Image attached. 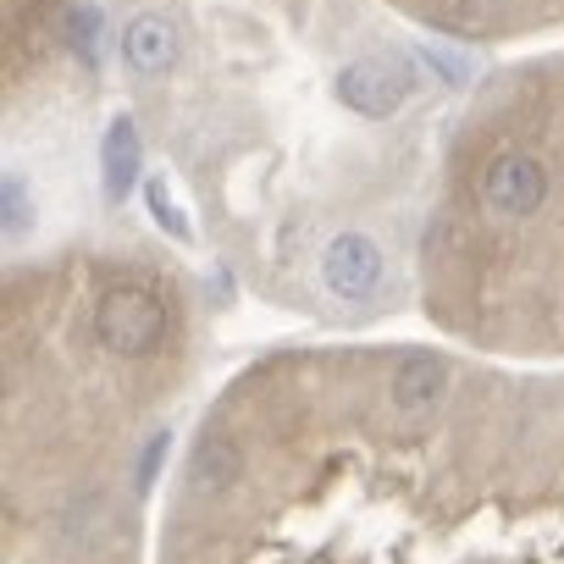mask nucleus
Segmentation results:
<instances>
[{
  "label": "nucleus",
  "mask_w": 564,
  "mask_h": 564,
  "mask_svg": "<svg viewBox=\"0 0 564 564\" xmlns=\"http://www.w3.org/2000/svg\"><path fill=\"white\" fill-rule=\"evenodd\" d=\"M95 338H100V349H111L122 360H144L166 338V305L144 289H117L95 311Z\"/></svg>",
  "instance_id": "obj_1"
},
{
  "label": "nucleus",
  "mask_w": 564,
  "mask_h": 564,
  "mask_svg": "<svg viewBox=\"0 0 564 564\" xmlns=\"http://www.w3.org/2000/svg\"><path fill=\"white\" fill-rule=\"evenodd\" d=\"M421 73L404 51H388V56H360L338 73V100L360 117H393L404 111V100L415 95Z\"/></svg>",
  "instance_id": "obj_2"
},
{
  "label": "nucleus",
  "mask_w": 564,
  "mask_h": 564,
  "mask_svg": "<svg viewBox=\"0 0 564 564\" xmlns=\"http://www.w3.org/2000/svg\"><path fill=\"white\" fill-rule=\"evenodd\" d=\"M547 199V172L536 166V155H520V150H503L487 172H481V205L503 221H525L536 216Z\"/></svg>",
  "instance_id": "obj_3"
},
{
  "label": "nucleus",
  "mask_w": 564,
  "mask_h": 564,
  "mask_svg": "<svg viewBox=\"0 0 564 564\" xmlns=\"http://www.w3.org/2000/svg\"><path fill=\"white\" fill-rule=\"evenodd\" d=\"M322 282L333 300H371L382 282V249L366 232H338L322 249Z\"/></svg>",
  "instance_id": "obj_4"
},
{
  "label": "nucleus",
  "mask_w": 564,
  "mask_h": 564,
  "mask_svg": "<svg viewBox=\"0 0 564 564\" xmlns=\"http://www.w3.org/2000/svg\"><path fill=\"white\" fill-rule=\"evenodd\" d=\"M139 172H144L139 128H133V117H111L106 122V139H100V188H106V199L122 205L139 188Z\"/></svg>",
  "instance_id": "obj_5"
},
{
  "label": "nucleus",
  "mask_w": 564,
  "mask_h": 564,
  "mask_svg": "<svg viewBox=\"0 0 564 564\" xmlns=\"http://www.w3.org/2000/svg\"><path fill=\"white\" fill-rule=\"evenodd\" d=\"M122 62L139 73V78H155L177 62V29L161 18V12H139L128 29H122Z\"/></svg>",
  "instance_id": "obj_6"
},
{
  "label": "nucleus",
  "mask_w": 564,
  "mask_h": 564,
  "mask_svg": "<svg viewBox=\"0 0 564 564\" xmlns=\"http://www.w3.org/2000/svg\"><path fill=\"white\" fill-rule=\"evenodd\" d=\"M443 382H448V371H443L437 355H404L393 366V410L399 415H426L437 404Z\"/></svg>",
  "instance_id": "obj_7"
},
{
  "label": "nucleus",
  "mask_w": 564,
  "mask_h": 564,
  "mask_svg": "<svg viewBox=\"0 0 564 564\" xmlns=\"http://www.w3.org/2000/svg\"><path fill=\"white\" fill-rule=\"evenodd\" d=\"M238 476H243V454H238L227 437H205V443L194 448V459H188V481H194L199 492H227Z\"/></svg>",
  "instance_id": "obj_8"
},
{
  "label": "nucleus",
  "mask_w": 564,
  "mask_h": 564,
  "mask_svg": "<svg viewBox=\"0 0 564 564\" xmlns=\"http://www.w3.org/2000/svg\"><path fill=\"white\" fill-rule=\"evenodd\" d=\"M144 205H150V216H155V227H161L166 238H177V243H194V227H188V216L177 210V199H172L166 177H150V183H144Z\"/></svg>",
  "instance_id": "obj_9"
},
{
  "label": "nucleus",
  "mask_w": 564,
  "mask_h": 564,
  "mask_svg": "<svg viewBox=\"0 0 564 564\" xmlns=\"http://www.w3.org/2000/svg\"><path fill=\"white\" fill-rule=\"evenodd\" d=\"M0 210H7V238H18L34 221V205H29V188L18 172H7V183H0Z\"/></svg>",
  "instance_id": "obj_10"
},
{
  "label": "nucleus",
  "mask_w": 564,
  "mask_h": 564,
  "mask_svg": "<svg viewBox=\"0 0 564 564\" xmlns=\"http://www.w3.org/2000/svg\"><path fill=\"white\" fill-rule=\"evenodd\" d=\"M67 34H73V51L89 67H100V7H78L73 23H67Z\"/></svg>",
  "instance_id": "obj_11"
},
{
  "label": "nucleus",
  "mask_w": 564,
  "mask_h": 564,
  "mask_svg": "<svg viewBox=\"0 0 564 564\" xmlns=\"http://www.w3.org/2000/svg\"><path fill=\"white\" fill-rule=\"evenodd\" d=\"M166 448H172V432H150V443H144L139 465H133V492H139V498H144V492L155 487V476H161V459H166Z\"/></svg>",
  "instance_id": "obj_12"
},
{
  "label": "nucleus",
  "mask_w": 564,
  "mask_h": 564,
  "mask_svg": "<svg viewBox=\"0 0 564 564\" xmlns=\"http://www.w3.org/2000/svg\"><path fill=\"white\" fill-rule=\"evenodd\" d=\"M415 62H421V67H432L448 89H459V84H465V73H470L459 56H448V51H437V45H421V51H415Z\"/></svg>",
  "instance_id": "obj_13"
},
{
  "label": "nucleus",
  "mask_w": 564,
  "mask_h": 564,
  "mask_svg": "<svg viewBox=\"0 0 564 564\" xmlns=\"http://www.w3.org/2000/svg\"><path fill=\"white\" fill-rule=\"evenodd\" d=\"M509 7V0H454V12L465 18V23H487V18H498Z\"/></svg>",
  "instance_id": "obj_14"
}]
</instances>
